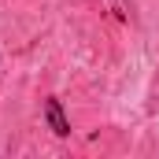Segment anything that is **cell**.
<instances>
[{
  "mask_svg": "<svg viewBox=\"0 0 159 159\" xmlns=\"http://www.w3.org/2000/svg\"><path fill=\"white\" fill-rule=\"evenodd\" d=\"M44 122H48V129H52L56 137H70V119H67L59 96H48V100H44Z\"/></svg>",
  "mask_w": 159,
  "mask_h": 159,
  "instance_id": "1",
  "label": "cell"
}]
</instances>
